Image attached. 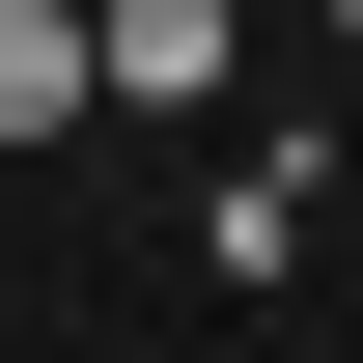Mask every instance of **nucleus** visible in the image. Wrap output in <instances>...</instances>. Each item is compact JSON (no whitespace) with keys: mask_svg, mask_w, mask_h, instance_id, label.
Masks as SVG:
<instances>
[{"mask_svg":"<svg viewBox=\"0 0 363 363\" xmlns=\"http://www.w3.org/2000/svg\"><path fill=\"white\" fill-rule=\"evenodd\" d=\"M84 112H112V28H84V0H0V168L84 140Z\"/></svg>","mask_w":363,"mask_h":363,"instance_id":"obj_1","label":"nucleus"},{"mask_svg":"<svg viewBox=\"0 0 363 363\" xmlns=\"http://www.w3.org/2000/svg\"><path fill=\"white\" fill-rule=\"evenodd\" d=\"M84 28H112V112H224V56H252L224 0H84Z\"/></svg>","mask_w":363,"mask_h":363,"instance_id":"obj_2","label":"nucleus"},{"mask_svg":"<svg viewBox=\"0 0 363 363\" xmlns=\"http://www.w3.org/2000/svg\"><path fill=\"white\" fill-rule=\"evenodd\" d=\"M335 28H363V0H335Z\"/></svg>","mask_w":363,"mask_h":363,"instance_id":"obj_3","label":"nucleus"}]
</instances>
